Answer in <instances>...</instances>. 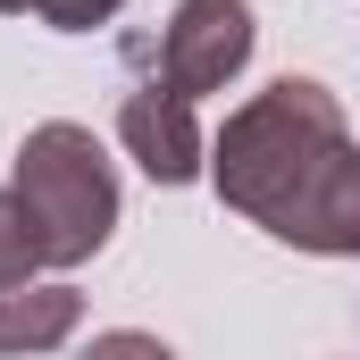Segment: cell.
Segmentation results:
<instances>
[{"label":"cell","mask_w":360,"mask_h":360,"mask_svg":"<svg viewBox=\"0 0 360 360\" xmlns=\"http://www.w3.org/2000/svg\"><path fill=\"white\" fill-rule=\"evenodd\" d=\"M126 0H25V17H42L51 34H92V25H109Z\"/></svg>","instance_id":"cell-7"},{"label":"cell","mask_w":360,"mask_h":360,"mask_svg":"<svg viewBox=\"0 0 360 360\" xmlns=\"http://www.w3.org/2000/svg\"><path fill=\"white\" fill-rule=\"evenodd\" d=\"M252 8L243 0H176V17L160 25V84L201 101V92H226L243 68H252Z\"/></svg>","instance_id":"cell-3"},{"label":"cell","mask_w":360,"mask_h":360,"mask_svg":"<svg viewBox=\"0 0 360 360\" xmlns=\"http://www.w3.org/2000/svg\"><path fill=\"white\" fill-rule=\"evenodd\" d=\"M0 17H25V0H0Z\"/></svg>","instance_id":"cell-9"},{"label":"cell","mask_w":360,"mask_h":360,"mask_svg":"<svg viewBox=\"0 0 360 360\" xmlns=\"http://www.w3.org/2000/svg\"><path fill=\"white\" fill-rule=\"evenodd\" d=\"M117 143H126V160H134L151 184H193V176H210L201 117H193V101L168 92V84H143V92L117 101Z\"/></svg>","instance_id":"cell-4"},{"label":"cell","mask_w":360,"mask_h":360,"mask_svg":"<svg viewBox=\"0 0 360 360\" xmlns=\"http://www.w3.org/2000/svg\"><path fill=\"white\" fill-rule=\"evenodd\" d=\"M8 193L25 201V218H34L51 269H84L92 252L117 235V168H109V151L92 143V126H68V117L34 126V134L17 143Z\"/></svg>","instance_id":"cell-2"},{"label":"cell","mask_w":360,"mask_h":360,"mask_svg":"<svg viewBox=\"0 0 360 360\" xmlns=\"http://www.w3.org/2000/svg\"><path fill=\"white\" fill-rule=\"evenodd\" d=\"M76 319H84L76 285H8L0 293V360H34L51 344H68Z\"/></svg>","instance_id":"cell-5"},{"label":"cell","mask_w":360,"mask_h":360,"mask_svg":"<svg viewBox=\"0 0 360 360\" xmlns=\"http://www.w3.org/2000/svg\"><path fill=\"white\" fill-rule=\"evenodd\" d=\"M34 269H51V260H42V235H34L25 201L0 184V293H8V285H34Z\"/></svg>","instance_id":"cell-6"},{"label":"cell","mask_w":360,"mask_h":360,"mask_svg":"<svg viewBox=\"0 0 360 360\" xmlns=\"http://www.w3.org/2000/svg\"><path fill=\"white\" fill-rule=\"evenodd\" d=\"M210 184L235 218L269 226L276 243L360 260V143L327 84L276 76L269 92H252L210 143Z\"/></svg>","instance_id":"cell-1"},{"label":"cell","mask_w":360,"mask_h":360,"mask_svg":"<svg viewBox=\"0 0 360 360\" xmlns=\"http://www.w3.org/2000/svg\"><path fill=\"white\" fill-rule=\"evenodd\" d=\"M84 360H176L160 335H143V327H109V335H92Z\"/></svg>","instance_id":"cell-8"}]
</instances>
